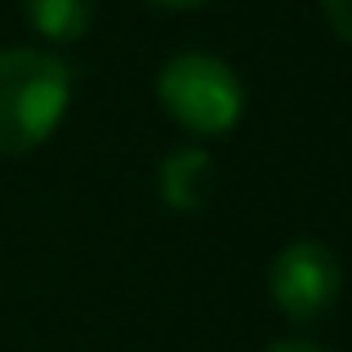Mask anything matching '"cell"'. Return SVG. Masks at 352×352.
<instances>
[{
    "instance_id": "cell-2",
    "label": "cell",
    "mask_w": 352,
    "mask_h": 352,
    "mask_svg": "<svg viewBox=\"0 0 352 352\" xmlns=\"http://www.w3.org/2000/svg\"><path fill=\"white\" fill-rule=\"evenodd\" d=\"M156 98L170 112V120H179L188 134L214 138L241 120L245 112V85L219 54H174L156 76Z\"/></svg>"
},
{
    "instance_id": "cell-1",
    "label": "cell",
    "mask_w": 352,
    "mask_h": 352,
    "mask_svg": "<svg viewBox=\"0 0 352 352\" xmlns=\"http://www.w3.org/2000/svg\"><path fill=\"white\" fill-rule=\"evenodd\" d=\"M72 67L50 50H0V156H23L63 125Z\"/></svg>"
},
{
    "instance_id": "cell-3",
    "label": "cell",
    "mask_w": 352,
    "mask_h": 352,
    "mask_svg": "<svg viewBox=\"0 0 352 352\" xmlns=\"http://www.w3.org/2000/svg\"><path fill=\"white\" fill-rule=\"evenodd\" d=\"M339 290H344V263L326 241H290L276 250L272 267H267V294L290 321H317L335 308Z\"/></svg>"
},
{
    "instance_id": "cell-6",
    "label": "cell",
    "mask_w": 352,
    "mask_h": 352,
    "mask_svg": "<svg viewBox=\"0 0 352 352\" xmlns=\"http://www.w3.org/2000/svg\"><path fill=\"white\" fill-rule=\"evenodd\" d=\"M321 9H326L330 32H335L339 41L352 45V0H321Z\"/></svg>"
},
{
    "instance_id": "cell-5",
    "label": "cell",
    "mask_w": 352,
    "mask_h": 352,
    "mask_svg": "<svg viewBox=\"0 0 352 352\" xmlns=\"http://www.w3.org/2000/svg\"><path fill=\"white\" fill-rule=\"evenodd\" d=\"M23 14L45 41H80L94 27V0H23Z\"/></svg>"
},
{
    "instance_id": "cell-4",
    "label": "cell",
    "mask_w": 352,
    "mask_h": 352,
    "mask_svg": "<svg viewBox=\"0 0 352 352\" xmlns=\"http://www.w3.org/2000/svg\"><path fill=\"white\" fill-rule=\"evenodd\" d=\"M156 192L170 210L179 214H197L214 192V156L206 147H179L161 161L156 170Z\"/></svg>"
},
{
    "instance_id": "cell-7",
    "label": "cell",
    "mask_w": 352,
    "mask_h": 352,
    "mask_svg": "<svg viewBox=\"0 0 352 352\" xmlns=\"http://www.w3.org/2000/svg\"><path fill=\"white\" fill-rule=\"evenodd\" d=\"M263 352H326L321 344H308V339H281V344L263 348Z\"/></svg>"
},
{
    "instance_id": "cell-8",
    "label": "cell",
    "mask_w": 352,
    "mask_h": 352,
    "mask_svg": "<svg viewBox=\"0 0 352 352\" xmlns=\"http://www.w3.org/2000/svg\"><path fill=\"white\" fill-rule=\"evenodd\" d=\"M152 5H165V9H197V5H206V0H152Z\"/></svg>"
}]
</instances>
